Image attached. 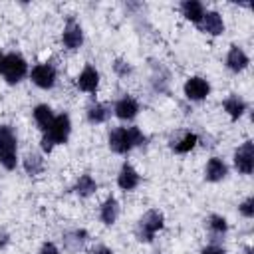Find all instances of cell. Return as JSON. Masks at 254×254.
<instances>
[{
	"label": "cell",
	"instance_id": "6da1fadb",
	"mask_svg": "<svg viewBox=\"0 0 254 254\" xmlns=\"http://www.w3.org/2000/svg\"><path fill=\"white\" fill-rule=\"evenodd\" d=\"M107 143H109V149L113 153L127 155L131 149L143 147L147 143V137H145V133L137 125H131V127H115V129L109 131Z\"/></svg>",
	"mask_w": 254,
	"mask_h": 254
},
{
	"label": "cell",
	"instance_id": "7a4b0ae2",
	"mask_svg": "<svg viewBox=\"0 0 254 254\" xmlns=\"http://www.w3.org/2000/svg\"><path fill=\"white\" fill-rule=\"evenodd\" d=\"M69 133H71V119H69V115L67 113L56 115L52 125L48 127V131H44V135H42V141H40L42 151L44 153H52L54 147L64 145L69 139Z\"/></svg>",
	"mask_w": 254,
	"mask_h": 254
},
{
	"label": "cell",
	"instance_id": "3957f363",
	"mask_svg": "<svg viewBox=\"0 0 254 254\" xmlns=\"http://www.w3.org/2000/svg\"><path fill=\"white\" fill-rule=\"evenodd\" d=\"M18 139L10 125H0V165L6 171L16 169L18 165Z\"/></svg>",
	"mask_w": 254,
	"mask_h": 254
},
{
	"label": "cell",
	"instance_id": "277c9868",
	"mask_svg": "<svg viewBox=\"0 0 254 254\" xmlns=\"http://www.w3.org/2000/svg\"><path fill=\"white\" fill-rule=\"evenodd\" d=\"M165 226V216L161 210L157 208H151L147 210L139 220H137V226H135V236L139 242H151L155 238V234Z\"/></svg>",
	"mask_w": 254,
	"mask_h": 254
},
{
	"label": "cell",
	"instance_id": "5b68a950",
	"mask_svg": "<svg viewBox=\"0 0 254 254\" xmlns=\"http://www.w3.org/2000/svg\"><path fill=\"white\" fill-rule=\"evenodd\" d=\"M2 75H4L6 83H10V85L20 83V81L28 75V62L24 60V56L18 54V52H10V54H6Z\"/></svg>",
	"mask_w": 254,
	"mask_h": 254
},
{
	"label": "cell",
	"instance_id": "8992f818",
	"mask_svg": "<svg viewBox=\"0 0 254 254\" xmlns=\"http://www.w3.org/2000/svg\"><path fill=\"white\" fill-rule=\"evenodd\" d=\"M30 79L34 85H38L40 89H52L56 85V79H58V71L54 67V64L50 62H44V64H38L32 67L30 71Z\"/></svg>",
	"mask_w": 254,
	"mask_h": 254
},
{
	"label": "cell",
	"instance_id": "52a82bcc",
	"mask_svg": "<svg viewBox=\"0 0 254 254\" xmlns=\"http://www.w3.org/2000/svg\"><path fill=\"white\" fill-rule=\"evenodd\" d=\"M234 167L242 175H252L254 171V143L244 141L236 151H234Z\"/></svg>",
	"mask_w": 254,
	"mask_h": 254
},
{
	"label": "cell",
	"instance_id": "ba28073f",
	"mask_svg": "<svg viewBox=\"0 0 254 254\" xmlns=\"http://www.w3.org/2000/svg\"><path fill=\"white\" fill-rule=\"evenodd\" d=\"M183 93H185V97L189 101H202L210 93V83L204 77H200V75H192V77H189L185 81Z\"/></svg>",
	"mask_w": 254,
	"mask_h": 254
},
{
	"label": "cell",
	"instance_id": "9c48e42d",
	"mask_svg": "<svg viewBox=\"0 0 254 254\" xmlns=\"http://www.w3.org/2000/svg\"><path fill=\"white\" fill-rule=\"evenodd\" d=\"M62 44L67 50H77L83 44V28L79 26V22H75L73 18H69L64 26L62 32Z\"/></svg>",
	"mask_w": 254,
	"mask_h": 254
},
{
	"label": "cell",
	"instance_id": "30bf717a",
	"mask_svg": "<svg viewBox=\"0 0 254 254\" xmlns=\"http://www.w3.org/2000/svg\"><path fill=\"white\" fill-rule=\"evenodd\" d=\"M139 101L133 97V95H123L119 97L115 103H113V115L121 121H131L137 117L139 113Z\"/></svg>",
	"mask_w": 254,
	"mask_h": 254
},
{
	"label": "cell",
	"instance_id": "8fae6325",
	"mask_svg": "<svg viewBox=\"0 0 254 254\" xmlns=\"http://www.w3.org/2000/svg\"><path fill=\"white\" fill-rule=\"evenodd\" d=\"M75 85H77V89L83 91V93H95L97 87H99V71H97L91 64H87V65L79 71V75H77V79H75Z\"/></svg>",
	"mask_w": 254,
	"mask_h": 254
},
{
	"label": "cell",
	"instance_id": "7c38bea8",
	"mask_svg": "<svg viewBox=\"0 0 254 254\" xmlns=\"http://www.w3.org/2000/svg\"><path fill=\"white\" fill-rule=\"evenodd\" d=\"M200 28V32L208 34V36H220L224 32V20L218 12L214 10H206L204 16L200 18V22L196 24Z\"/></svg>",
	"mask_w": 254,
	"mask_h": 254
},
{
	"label": "cell",
	"instance_id": "4fadbf2b",
	"mask_svg": "<svg viewBox=\"0 0 254 254\" xmlns=\"http://www.w3.org/2000/svg\"><path fill=\"white\" fill-rule=\"evenodd\" d=\"M139 183H141V175L135 171V167L131 163L125 161L117 173V187L121 190H133L139 187Z\"/></svg>",
	"mask_w": 254,
	"mask_h": 254
},
{
	"label": "cell",
	"instance_id": "5bb4252c",
	"mask_svg": "<svg viewBox=\"0 0 254 254\" xmlns=\"http://www.w3.org/2000/svg\"><path fill=\"white\" fill-rule=\"evenodd\" d=\"M113 113V105L111 103H105V101H93L87 105L85 109V117L89 123L93 125H99V123H105Z\"/></svg>",
	"mask_w": 254,
	"mask_h": 254
},
{
	"label": "cell",
	"instance_id": "9a60e30c",
	"mask_svg": "<svg viewBox=\"0 0 254 254\" xmlns=\"http://www.w3.org/2000/svg\"><path fill=\"white\" fill-rule=\"evenodd\" d=\"M250 64V58L246 56V52L240 48V46H230L228 54H226V67L234 73L238 71H244Z\"/></svg>",
	"mask_w": 254,
	"mask_h": 254
},
{
	"label": "cell",
	"instance_id": "2e32d148",
	"mask_svg": "<svg viewBox=\"0 0 254 254\" xmlns=\"http://www.w3.org/2000/svg\"><path fill=\"white\" fill-rule=\"evenodd\" d=\"M228 175V167L226 163L220 159V157H210L206 161V167H204V179L208 183H218L222 179H226Z\"/></svg>",
	"mask_w": 254,
	"mask_h": 254
},
{
	"label": "cell",
	"instance_id": "e0dca14e",
	"mask_svg": "<svg viewBox=\"0 0 254 254\" xmlns=\"http://www.w3.org/2000/svg\"><path fill=\"white\" fill-rule=\"evenodd\" d=\"M119 210H121V208H119L117 198H115V196H107V198L101 202V206H99V220H101L105 226H111V224L117 222Z\"/></svg>",
	"mask_w": 254,
	"mask_h": 254
},
{
	"label": "cell",
	"instance_id": "ac0fdd59",
	"mask_svg": "<svg viewBox=\"0 0 254 254\" xmlns=\"http://www.w3.org/2000/svg\"><path fill=\"white\" fill-rule=\"evenodd\" d=\"M222 109L228 113V117H230L232 121H236V119H240V117L246 113L248 105H246V101H244L240 95L232 93V95H228V97L222 101Z\"/></svg>",
	"mask_w": 254,
	"mask_h": 254
},
{
	"label": "cell",
	"instance_id": "d6986e66",
	"mask_svg": "<svg viewBox=\"0 0 254 254\" xmlns=\"http://www.w3.org/2000/svg\"><path fill=\"white\" fill-rule=\"evenodd\" d=\"M204 4L202 2H198V0H185V2H181V14L189 20V22H192V24H198L200 22V18L204 16Z\"/></svg>",
	"mask_w": 254,
	"mask_h": 254
},
{
	"label": "cell",
	"instance_id": "ffe728a7",
	"mask_svg": "<svg viewBox=\"0 0 254 254\" xmlns=\"http://www.w3.org/2000/svg\"><path fill=\"white\" fill-rule=\"evenodd\" d=\"M196 143H198V135L192 133V131H187V133H183L179 139H175L171 143V149L175 153H179V155H187L196 147Z\"/></svg>",
	"mask_w": 254,
	"mask_h": 254
},
{
	"label": "cell",
	"instance_id": "44dd1931",
	"mask_svg": "<svg viewBox=\"0 0 254 254\" xmlns=\"http://www.w3.org/2000/svg\"><path fill=\"white\" fill-rule=\"evenodd\" d=\"M32 115H34V121H36V125L40 127V131L44 133V131H48V127L52 125V121H54V111H52V107L48 105V103H40V105H36L34 107V111H32Z\"/></svg>",
	"mask_w": 254,
	"mask_h": 254
},
{
	"label": "cell",
	"instance_id": "7402d4cb",
	"mask_svg": "<svg viewBox=\"0 0 254 254\" xmlns=\"http://www.w3.org/2000/svg\"><path fill=\"white\" fill-rule=\"evenodd\" d=\"M97 190V183H95V179L91 177V175H79L77 177V181H75V185H73V192L77 194V196H81V198H87V196H91L93 192Z\"/></svg>",
	"mask_w": 254,
	"mask_h": 254
},
{
	"label": "cell",
	"instance_id": "603a6c76",
	"mask_svg": "<svg viewBox=\"0 0 254 254\" xmlns=\"http://www.w3.org/2000/svg\"><path fill=\"white\" fill-rule=\"evenodd\" d=\"M22 167H24V171L30 177H36V175H40L44 171L46 163H44V159H42L40 153H26L24 159H22Z\"/></svg>",
	"mask_w": 254,
	"mask_h": 254
},
{
	"label": "cell",
	"instance_id": "cb8c5ba5",
	"mask_svg": "<svg viewBox=\"0 0 254 254\" xmlns=\"http://www.w3.org/2000/svg\"><path fill=\"white\" fill-rule=\"evenodd\" d=\"M87 240V230L83 228H77V230H69L64 234V246L69 250V252H75L77 248H81V244Z\"/></svg>",
	"mask_w": 254,
	"mask_h": 254
},
{
	"label": "cell",
	"instance_id": "d4e9b609",
	"mask_svg": "<svg viewBox=\"0 0 254 254\" xmlns=\"http://www.w3.org/2000/svg\"><path fill=\"white\" fill-rule=\"evenodd\" d=\"M206 224H208V230H210L212 234H216V236H222V234H226V230H228V222H226V218L220 216V214H210L208 220H206Z\"/></svg>",
	"mask_w": 254,
	"mask_h": 254
},
{
	"label": "cell",
	"instance_id": "484cf974",
	"mask_svg": "<svg viewBox=\"0 0 254 254\" xmlns=\"http://www.w3.org/2000/svg\"><path fill=\"white\" fill-rule=\"evenodd\" d=\"M113 71H115L119 77H127V75H131V73H133V65H131L127 60L117 58V60L113 62Z\"/></svg>",
	"mask_w": 254,
	"mask_h": 254
},
{
	"label": "cell",
	"instance_id": "4316f807",
	"mask_svg": "<svg viewBox=\"0 0 254 254\" xmlns=\"http://www.w3.org/2000/svg\"><path fill=\"white\" fill-rule=\"evenodd\" d=\"M238 212H240L244 218H252V216H254V196L244 198V200L238 204Z\"/></svg>",
	"mask_w": 254,
	"mask_h": 254
},
{
	"label": "cell",
	"instance_id": "83f0119b",
	"mask_svg": "<svg viewBox=\"0 0 254 254\" xmlns=\"http://www.w3.org/2000/svg\"><path fill=\"white\" fill-rule=\"evenodd\" d=\"M38 254H60V248L54 242H44Z\"/></svg>",
	"mask_w": 254,
	"mask_h": 254
},
{
	"label": "cell",
	"instance_id": "f1b7e54d",
	"mask_svg": "<svg viewBox=\"0 0 254 254\" xmlns=\"http://www.w3.org/2000/svg\"><path fill=\"white\" fill-rule=\"evenodd\" d=\"M200 254H226V250L222 246H218V244H208V246H204L200 250Z\"/></svg>",
	"mask_w": 254,
	"mask_h": 254
},
{
	"label": "cell",
	"instance_id": "f546056e",
	"mask_svg": "<svg viewBox=\"0 0 254 254\" xmlns=\"http://www.w3.org/2000/svg\"><path fill=\"white\" fill-rule=\"evenodd\" d=\"M91 254H113V250L107 248V246H103V244H97V246L91 250Z\"/></svg>",
	"mask_w": 254,
	"mask_h": 254
},
{
	"label": "cell",
	"instance_id": "4dcf8cb0",
	"mask_svg": "<svg viewBox=\"0 0 254 254\" xmlns=\"http://www.w3.org/2000/svg\"><path fill=\"white\" fill-rule=\"evenodd\" d=\"M8 240H10V238H8V234H6V232H2V236H0V248H4V246L8 244Z\"/></svg>",
	"mask_w": 254,
	"mask_h": 254
},
{
	"label": "cell",
	"instance_id": "1f68e13d",
	"mask_svg": "<svg viewBox=\"0 0 254 254\" xmlns=\"http://www.w3.org/2000/svg\"><path fill=\"white\" fill-rule=\"evenodd\" d=\"M4 58H6V54L0 52V73H2V69H4Z\"/></svg>",
	"mask_w": 254,
	"mask_h": 254
},
{
	"label": "cell",
	"instance_id": "d6a6232c",
	"mask_svg": "<svg viewBox=\"0 0 254 254\" xmlns=\"http://www.w3.org/2000/svg\"><path fill=\"white\" fill-rule=\"evenodd\" d=\"M244 254H252V248H246V252Z\"/></svg>",
	"mask_w": 254,
	"mask_h": 254
}]
</instances>
